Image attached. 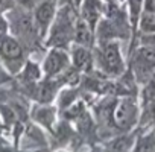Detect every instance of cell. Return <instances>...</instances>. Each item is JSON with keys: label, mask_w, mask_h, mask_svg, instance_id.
<instances>
[{"label": "cell", "mask_w": 155, "mask_h": 152, "mask_svg": "<svg viewBox=\"0 0 155 152\" xmlns=\"http://www.w3.org/2000/svg\"><path fill=\"white\" fill-rule=\"evenodd\" d=\"M141 44H155V32L153 34H147V35H141Z\"/></svg>", "instance_id": "cell-20"}, {"label": "cell", "mask_w": 155, "mask_h": 152, "mask_svg": "<svg viewBox=\"0 0 155 152\" xmlns=\"http://www.w3.org/2000/svg\"><path fill=\"white\" fill-rule=\"evenodd\" d=\"M110 2H113V0H110Z\"/></svg>", "instance_id": "cell-27"}, {"label": "cell", "mask_w": 155, "mask_h": 152, "mask_svg": "<svg viewBox=\"0 0 155 152\" xmlns=\"http://www.w3.org/2000/svg\"><path fill=\"white\" fill-rule=\"evenodd\" d=\"M131 152H155V131L147 129L137 135Z\"/></svg>", "instance_id": "cell-12"}, {"label": "cell", "mask_w": 155, "mask_h": 152, "mask_svg": "<svg viewBox=\"0 0 155 152\" xmlns=\"http://www.w3.org/2000/svg\"><path fill=\"white\" fill-rule=\"evenodd\" d=\"M40 78V71H38V67L32 62H28L25 65V71H23V79L26 82H35L37 79Z\"/></svg>", "instance_id": "cell-16"}, {"label": "cell", "mask_w": 155, "mask_h": 152, "mask_svg": "<svg viewBox=\"0 0 155 152\" xmlns=\"http://www.w3.org/2000/svg\"><path fill=\"white\" fill-rule=\"evenodd\" d=\"M73 40H74V43L78 46H84V47H90L93 44V29L82 18L76 20Z\"/></svg>", "instance_id": "cell-10"}, {"label": "cell", "mask_w": 155, "mask_h": 152, "mask_svg": "<svg viewBox=\"0 0 155 152\" xmlns=\"http://www.w3.org/2000/svg\"><path fill=\"white\" fill-rule=\"evenodd\" d=\"M67 67H68V56L59 47L53 49L44 59V73L49 78H53L58 73L64 71Z\"/></svg>", "instance_id": "cell-8"}, {"label": "cell", "mask_w": 155, "mask_h": 152, "mask_svg": "<svg viewBox=\"0 0 155 152\" xmlns=\"http://www.w3.org/2000/svg\"><path fill=\"white\" fill-rule=\"evenodd\" d=\"M11 6H12L11 0H0V12L8 9V8H11Z\"/></svg>", "instance_id": "cell-22"}, {"label": "cell", "mask_w": 155, "mask_h": 152, "mask_svg": "<svg viewBox=\"0 0 155 152\" xmlns=\"http://www.w3.org/2000/svg\"><path fill=\"white\" fill-rule=\"evenodd\" d=\"M0 74H2V68H0Z\"/></svg>", "instance_id": "cell-26"}, {"label": "cell", "mask_w": 155, "mask_h": 152, "mask_svg": "<svg viewBox=\"0 0 155 152\" xmlns=\"http://www.w3.org/2000/svg\"><path fill=\"white\" fill-rule=\"evenodd\" d=\"M73 64L76 70L88 71L93 65V56L90 53V49L84 46H76L73 49Z\"/></svg>", "instance_id": "cell-11"}, {"label": "cell", "mask_w": 155, "mask_h": 152, "mask_svg": "<svg viewBox=\"0 0 155 152\" xmlns=\"http://www.w3.org/2000/svg\"><path fill=\"white\" fill-rule=\"evenodd\" d=\"M79 2H81V0H64V3H65L67 6H76Z\"/></svg>", "instance_id": "cell-23"}, {"label": "cell", "mask_w": 155, "mask_h": 152, "mask_svg": "<svg viewBox=\"0 0 155 152\" xmlns=\"http://www.w3.org/2000/svg\"><path fill=\"white\" fill-rule=\"evenodd\" d=\"M6 32H8V23L2 15H0V38L6 37Z\"/></svg>", "instance_id": "cell-19"}, {"label": "cell", "mask_w": 155, "mask_h": 152, "mask_svg": "<svg viewBox=\"0 0 155 152\" xmlns=\"http://www.w3.org/2000/svg\"><path fill=\"white\" fill-rule=\"evenodd\" d=\"M143 11H144V0H128V20L134 32L138 28V21Z\"/></svg>", "instance_id": "cell-13"}, {"label": "cell", "mask_w": 155, "mask_h": 152, "mask_svg": "<svg viewBox=\"0 0 155 152\" xmlns=\"http://www.w3.org/2000/svg\"><path fill=\"white\" fill-rule=\"evenodd\" d=\"M6 147V143L3 140H0V152H3V149Z\"/></svg>", "instance_id": "cell-24"}, {"label": "cell", "mask_w": 155, "mask_h": 152, "mask_svg": "<svg viewBox=\"0 0 155 152\" xmlns=\"http://www.w3.org/2000/svg\"><path fill=\"white\" fill-rule=\"evenodd\" d=\"M93 152H104V150H93Z\"/></svg>", "instance_id": "cell-25"}, {"label": "cell", "mask_w": 155, "mask_h": 152, "mask_svg": "<svg viewBox=\"0 0 155 152\" xmlns=\"http://www.w3.org/2000/svg\"><path fill=\"white\" fill-rule=\"evenodd\" d=\"M0 56L12 71H18L23 65V47L17 38L3 37L0 38Z\"/></svg>", "instance_id": "cell-5"}, {"label": "cell", "mask_w": 155, "mask_h": 152, "mask_svg": "<svg viewBox=\"0 0 155 152\" xmlns=\"http://www.w3.org/2000/svg\"><path fill=\"white\" fill-rule=\"evenodd\" d=\"M17 2L23 6V8H26V9H31V8H35L37 5H38V2L40 0H17Z\"/></svg>", "instance_id": "cell-18"}, {"label": "cell", "mask_w": 155, "mask_h": 152, "mask_svg": "<svg viewBox=\"0 0 155 152\" xmlns=\"http://www.w3.org/2000/svg\"><path fill=\"white\" fill-rule=\"evenodd\" d=\"M155 71V44H140L131 59V73L137 84L144 85Z\"/></svg>", "instance_id": "cell-1"}, {"label": "cell", "mask_w": 155, "mask_h": 152, "mask_svg": "<svg viewBox=\"0 0 155 152\" xmlns=\"http://www.w3.org/2000/svg\"><path fill=\"white\" fill-rule=\"evenodd\" d=\"M35 119L38 122H41L43 125L50 126L52 125V120H53V110L52 108H40L35 113Z\"/></svg>", "instance_id": "cell-17"}, {"label": "cell", "mask_w": 155, "mask_h": 152, "mask_svg": "<svg viewBox=\"0 0 155 152\" xmlns=\"http://www.w3.org/2000/svg\"><path fill=\"white\" fill-rule=\"evenodd\" d=\"M55 5L56 0H40L34 8V23L40 37H46L49 26L55 18Z\"/></svg>", "instance_id": "cell-6"}, {"label": "cell", "mask_w": 155, "mask_h": 152, "mask_svg": "<svg viewBox=\"0 0 155 152\" xmlns=\"http://www.w3.org/2000/svg\"><path fill=\"white\" fill-rule=\"evenodd\" d=\"M144 11L155 12V0H144Z\"/></svg>", "instance_id": "cell-21"}, {"label": "cell", "mask_w": 155, "mask_h": 152, "mask_svg": "<svg viewBox=\"0 0 155 152\" xmlns=\"http://www.w3.org/2000/svg\"><path fill=\"white\" fill-rule=\"evenodd\" d=\"M138 119H140V108L134 97L126 96L114 104L111 120L119 131L122 132L131 131L138 123Z\"/></svg>", "instance_id": "cell-3"}, {"label": "cell", "mask_w": 155, "mask_h": 152, "mask_svg": "<svg viewBox=\"0 0 155 152\" xmlns=\"http://www.w3.org/2000/svg\"><path fill=\"white\" fill-rule=\"evenodd\" d=\"M144 119L147 122V125L150 126L149 129H153L155 131V99L153 101H149V102H144Z\"/></svg>", "instance_id": "cell-15"}, {"label": "cell", "mask_w": 155, "mask_h": 152, "mask_svg": "<svg viewBox=\"0 0 155 152\" xmlns=\"http://www.w3.org/2000/svg\"><path fill=\"white\" fill-rule=\"evenodd\" d=\"M82 20L87 21L90 25L91 29L96 28V25L99 23L102 12H104V6L99 0H84L82 2Z\"/></svg>", "instance_id": "cell-9"}, {"label": "cell", "mask_w": 155, "mask_h": 152, "mask_svg": "<svg viewBox=\"0 0 155 152\" xmlns=\"http://www.w3.org/2000/svg\"><path fill=\"white\" fill-rule=\"evenodd\" d=\"M74 25H76V18H74V11L71 6H64L55 23L53 28L50 31L49 35V44L55 46V47H64L67 46L71 40H73V34H74Z\"/></svg>", "instance_id": "cell-2"}, {"label": "cell", "mask_w": 155, "mask_h": 152, "mask_svg": "<svg viewBox=\"0 0 155 152\" xmlns=\"http://www.w3.org/2000/svg\"><path fill=\"white\" fill-rule=\"evenodd\" d=\"M155 99V71L152 73V76L149 78V81L143 85V101L149 102Z\"/></svg>", "instance_id": "cell-14"}, {"label": "cell", "mask_w": 155, "mask_h": 152, "mask_svg": "<svg viewBox=\"0 0 155 152\" xmlns=\"http://www.w3.org/2000/svg\"><path fill=\"white\" fill-rule=\"evenodd\" d=\"M99 64L102 70L110 76H120L125 71V62L120 53V47L116 41L101 44Z\"/></svg>", "instance_id": "cell-4"}, {"label": "cell", "mask_w": 155, "mask_h": 152, "mask_svg": "<svg viewBox=\"0 0 155 152\" xmlns=\"http://www.w3.org/2000/svg\"><path fill=\"white\" fill-rule=\"evenodd\" d=\"M11 17H12L11 18L12 20V28H14L17 37L21 38L26 44H31L38 35V31L35 28L34 20H31V17H28L21 11H14Z\"/></svg>", "instance_id": "cell-7"}]
</instances>
